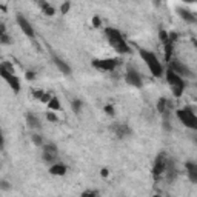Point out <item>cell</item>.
<instances>
[{
    "label": "cell",
    "instance_id": "1",
    "mask_svg": "<svg viewBox=\"0 0 197 197\" xmlns=\"http://www.w3.org/2000/svg\"><path fill=\"white\" fill-rule=\"evenodd\" d=\"M105 35H106V39H108L110 45L119 52V54H129V52H131L129 45L126 43V40H125V37L122 35V32L119 29L106 28L105 29Z\"/></svg>",
    "mask_w": 197,
    "mask_h": 197
},
{
    "label": "cell",
    "instance_id": "2",
    "mask_svg": "<svg viewBox=\"0 0 197 197\" xmlns=\"http://www.w3.org/2000/svg\"><path fill=\"white\" fill-rule=\"evenodd\" d=\"M139 54H140L142 60L146 63L148 69L151 71V74H153L154 77H162V76H163V71H165V69H163V65H162V62L157 59V56L154 54V52L140 48V49H139Z\"/></svg>",
    "mask_w": 197,
    "mask_h": 197
},
{
    "label": "cell",
    "instance_id": "3",
    "mask_svg": "<svg viewBox=\"0 0 197 197\" xmlns=\"http://www.w3.org/2000/svg\"><path fill=\"white\" fill-rule=\"evenodd\" d=\"M163 74H165V79H166L168 85L171 86L173 96H174V97H182V94L185 93V88H186L185 79L180 77L179 74H176L174 71H171L169 68H168L166 71H163Z\"/></svg>",
    "mask_w": 197,
    "mask_h": 197
},
{
    "label": "cell",
    "instance_id": "4",
    "mask_svg": "<svg viewBox=\"0 0 197 197\" xmlns=\"http://www.w3.org/2000/svg\"><path fill=\"white\" fill-rule=\"evenodd\" d=\"M176 115H177V119L180 120V123L185 125L186 128H190L193 131L197 129V115H196L193 108H190V106L180 108V110L176 111Z\"/></svg>",
    "mask_w": 197,
    "mask_h": 197
},
{
    "label": "cell",
    "instance_id": "5",
    "mask_svg": "<svg viewBox=\"0 0 197 197\" xmlns=\"http://www.w3.org/2000/svg\"><path fill=\"white\" fill-rule=\"evenodd\" d=\"M0 76H2V79L6 80V83L11 86L14 93H20V80L14 74L12 69H8L3 63H0Z\"/></svg>",
    "mask_w": 197,
    "mask_h": 197
},
{
    "label": "cell",
    "instance_id": "6",
    "mask_svg": "<svg viewBox=\"0 0 197 197\" xmlns=\"http://www.w3.org/2000/svg\"><path fill=\"white\" fill-rule=\"evenodd\" d=\"M171 71H174L176 74H179L180 77H185V79H193L194 77V73L191 71V68L185 65L183 62L177 60V59H169V66H168Z\"/></svg>",
    "mask_w": 197,
    "mask_h": 197
},
{
    "label": "cell",
    "instance_id": "7",
    "mask_svg": "<svg viewBox=\"0 0 197 197\" xmlns=\"http://www.w3.org/2000/svg\"><path fill=\"white\" fill-rule=\"evenodd\" d=\"M119 65H120L119 59H96V60H93V66L94 68L106 71V73H112Z\"/></svg>",
    "mask_w": 197,
    "mask_h": 197
},
{
    "label": "cell",
    "instance_id": "8",
    "mask_svg": "<svg viewBox=\"0 0 197 197\" xmlns=\"http://www.w3.org/2000/svg\"><path fill=\"white\" fill-rule=\"evenodd\" d=\"M125 82H126L128 85H131V86H134V88H142V85H143L142 76L134 66H128L126 68V73H125Z\"/></svg>",
    "mask_w": 197,
    "mask_h": 197
},
{
    "label": "cell",
    "instance_id": "9",
    "mask_svg": "<svg viewBox=\"0 0 197 197\" xmlns=\"http://www.w3.org/2000/svg\"><path fill=\"white\" fill-rule=\"evenodd\" d=\"M15 19H17V25H19V28L22 29V32L26 35V37H29L32 40L34 35H35V32H34V28H32V25L29 23V20L26 19L23 14H17Z\"/></svg>",
    "mask_w": 197,
    "mask_h": 197
},
{
    "label": "cell",
    "instance_id": "10",
    "mask_svg": "<svg viewBox=\"0 0 197 197\" xmlns=\"http://www.w3.org/2000/svg\"><path fill=\"white\" fill-rule=\"evenodd\" d=\"M165 166H166L165 154H159L156 162H154V168H153V174H154L156 179H159V176H162L165 173Z\"/></svg>",
    "mask_w": 197,
    "mask_h": 197
},
{
    "label": "cell",
    "instance_id": "11",
    "mask_svg": "<svg viewBox=\"0 0 197 197\" xmlns=\"http://www.w3.org/2000/svg\"><path fill=\"white\" fill-rule=\"evenodd\" d=\"M52 62H54V65L57 66V69L60 71L62 74H65V76H69V74H71V66H69L62 57L52 54Z\"/></svg>",
    "mask_w": 197,
    "mask_h": 197
},
{
    "label": "cell",
    "instance_id": "12",
    "mask_svg": "<svg viewBox=\"0 0 197 197\" xmlns=\"http://www.w3.org/2000/svg\"><path fill=\"white\" fill-rule=\"evenodd\" d=\"M26 123H28V126L31 129H37V131L42 129V122H40V119L35 114H32V112H26Z\"/></svg>",
    "mask_w": 197,
    "mask_h": 197
},
{
    "label": "cell",
    "instance_id": "13",
    "mask_svg": "<svg viewBox=\"0 0 197 197\" xmlns=\"http://www.w3.org/2000/svg\"><path fill=\"white\" fill-rule=\"evenodd\" d=\"M177 14L180 15L186 23H196V15L190 10H186V8H177Z\"/></svg>",
    "mask_w": 197,
    "mask_h": 197
},
{
    "label": "cell",
    "instance_id": "14",
    "mask_svg": "<svg viewBox=\"0 0 197 197\" xmlns=\"http://www.w3.org/2000/svg\"><path fill=\"white\" fill-rule=\"evenodd\" d=\"M49 173L52 176H65L66 174V166L63 163H60V162H54L49 166Z\"/></svg>",
    "mask_w": 197,
    "mask_h": 197
},
{
    "label": "cell",
    "instance_id": "15",
    "mask_svg": "<svg viewBox=\"0 0 197 197\" xmlns=\"http://www.w3.org/2000/svg\"><path fill=\"white\" fill-rule=\"evenodd\" d=\"M186 174L190 177V180L193 183H197V163L194 162H186Z\"/></svg>",
    "mask_w": 197,
    "mask_h": 197
},
{
    "label": "cell",
    "instance_id": "16",
    "mask_svg": "<svg viewBox=\"0 0 197 197\" xmlns=\"http://www.w3.org/2000/svg\"><path fill=\"white\" fill-rule=\"evenodd\" d=\"M112 131L115 132V136H119V137H125V136H128V134H131V129L126 126V125H114L112 126Z\"/></svg>",
    "mask_w": 197,
    "mask_h": 197
},
{
    "label": "cell",
    "instance_id": "17",
    "mask_svg": "<svg viewBox=\"0 0 197 197\" xmlns=\"http://www.w3.org/2000/svg\"><path fill=\"white\" fill-rule=\"evenodd\" d=\"M43 160L46 163H54L57 160V153H52V151H43Z\"/></svg>",
    "mask_w": 197,
    "mask_h": 197
},
{
    "label": "cell",
    "instance_id": "18",
    "mask_svg": "<svg viewBox=\"0 0 197 197\" xmlns=\"http://www.w3.org/2000/svg\"><path fill=\"white\" fill-rule=\"evenodd\" d=\"M157 111L160 114H166V111H168V100L165 97H160V100L157 102Z\"/></svg>",
    "mask_w": 197,
    "mask_h": 197
},
{
    "label": "cell",
    "instance_id": "19",
    "mask_svg": "<svg viewBox=\"0 0 197 197\" xmlns=\"http://www.w3.org/2000/svg\"><path fill=\"white\" fill-rule=\"evenodd\" d=\"M48 110L49 111H59L60 110V103H59V98L56 97H51L48 100Z\"/></svg>",
    "mask_w": 197,
    "mask_h": 197
},
{
    "label": "cell",
    "instance_id": "20",
    "mask_svg": "<svg viewBox=\"0 0 197 197\" xmlns=\"http://www.w3.org/2000/svg\"><path fill=\"white\" fill-rule=\"evenodd\" d=\"M82 106H83V103H82V100H79V98H74V100L71 102V108H73V111L77 115L82 112Z\"/></svg>",
    "mask_w": 197,
    "mask_h": 197
},
{
    "label": "cell",
    "instance_id": "21",
    "mask_svg": "<svg viewBox=\"0 0 197 197\" xmlns=\"http://www.w3.org/2000/svg\"><path fill=\"white\" fill-rule=\"evenodd\" d=\"M171 56H173V43L171 42H166L165 43V59H166V62H169Z\"/></svg>",
    "mask_w": 197,
    "mask_h": 197
},
{
    "label": "cell",
    "instance_id": "22",
    "mask_svg": "<svg viewBox=\"0 0 197 197\" xmlns=\"http://www.w3.org/2000/svg\"><path fill=\"white\" fill-rule=\"evenodd\" d=\"M31 140H32V143H34V145L35 146H43V137L40 136V134H32V136H31Z\"/></svg>",
    "mask_w": 197,
    "mask_h": 197
},
{
    "label": "cell",
    "instance_id": "23",
    "mask_svg": "<svg viewBox=\"0 0 197 197\" xmlns=\"http://www.w3.org/2000/svg\"><path fill=\"white\" fill-rule=\"evenodd\" d=\"M42 11H43V14H45V15H49V17H52V15L56 14V10H54V8H52V6H51L49 3H48L46 6H45Z\"/></svg>",
    "mask_w": 197,
    "mask_h": 197
},
{
    "label": "cell",
    "instance_id": "24",
    "mask_svg": "<svg viewBox=\"0 0 197 197\" xmlns=\"http://www.w3.org/2000/svg\"><path fill=\"white\" fill-rule=\"evenodd\" d=\"M8 43H11L10 35L6 32H0V45H8Z\"/></svg>",
    "mask_w": 197,
    "mask_h": 197
},
{
    "label": "cell",
    "instance_id": "25",
    "mask_svg": "<svg viewBox=\"0 0 197 197\" xmlns=\"http://www.w3.org/2000/svg\"><path fill=\"white\" fill-rule=\"evenodd\" d=\"M43 151H52V153H57L56 143H45V145H43Z\"/></svg>",
    "mask_w": 197,
    "mask_h": 197
},
{
    "label": "cell",
    "instance_id": "26",
    "mask_svg": "<svg viewBox=\"0 0 197 197\" xmlns=\"http://www.w3.org/2000/svg\"><path fill=\"white\" fill-rule=\"evenodd\" d=\"M10 190H11L10 182H6V180H0V191H10Z\"/></svg>",
    "mask_w": 197,
    "mask_h": 197
},
{
    "label": "cell",
    "instance_id": "27",
    "mask_svg": "<svg viewBox=\"0 0 197 197\" xmlns=\"http://www.w3.org/2000/svg\"><path fill=\"white\" fill-rule=\"evenodd\" d=\"M69 8H71V3H69V2L62 3V6H60V12H62V14H66V12L69 11Z\"/></svg>",
    "mask_w": 197,
    "mask_h": 197
},
{
    "label": "cell",
    "instance_id": "28",
    "mask_svg": "<svg viewBox=\"0 0 197 197\" xmlns=\"http://www.w3.org/2000/svg\"><path fill=\"white\" fill-rule=\"evenodd\" d=\"M159 37H160V42H162V43H166L168 42V32L162 29V31L159 32Z\"/></svg>",
    "mask_w": 197,
    "mask_h": 197
},
{
    "label": "cell",
    "instance_id": "29",
    "mask_svg": "<svg viewBox=\"0 0 197 197\" xmlns=\"http://www.w3.org/2000/svg\"><path fill=\"white\" fill-rule=\"evenodd\" d=\"M105 114H108V115H114V106L112 105H106L105 108H103Z\"/></svg>",
    "mask_w": 197,
    "mask_h": 197
},
{
    "label": "cell",
    "instance_id": "30",
    "mask_svg": "<svg viewBox=\"0 0 197 197\" xmlns=\"http://www.w3.org/2000/svg\"><path fill=\"white\" fill-rule=\"evenodd\" d=\"M46 119L49 120V122H57L59 119H57V115L54 114V111H49L48 114H46Z\"/></svg>",
    "mask_w": 197,
    "mask_h": 197
},
{
    "label": "cell",
    "instance_id": "31",
    "mask_svg": "<svg viewBox=\"0 0 197 197\" xmlns=\"http://www.w3.org/2000/svg\"><path fill=\"white\" fill-rule=\"evenodd\" d=\"M93 25L96 26V28H98V26L102 25V20H100V17H98V15H94L93 17Z\"/></svg>",
    "mask_w": 197,
    "mask_h": 197
},
{
    "label": "cell",
    "instance_id": "32",
    "mask_svg": "<svg viewBox=\"0 0 197 197\" xmlns=\"http://www.w3.org/2000/svg\"><path fill=\"white\" fill-rule=\"evenodd\" d=\"M35 3H37V5L42 8V10H43V8L48 5V2H46V0H35Z\"/></svg>",
    "mask_w": 197,
    "mask_h": 197
},
{
    "label": "cell",
    "instance_id": "33",
    "mask_svg": "<svg viewBox=\"0 0 197 197\" xmlns=\"http://www.w3.org/2000/svg\"><path fill=\"white\" fill-rule=\"evenodd\" d=\"M82 196H85V197H89V196H98V193H97V191H85V193H82Z\"/></svg>",
    "mask_w": 197,
    "mask_h": 197
},
{
    "label": "cell",
    "instance_id": "34",
    "mask_svg": "<svg viewBox=\"0 0 197 197\" xmlns=\"http://www.w3.org/2000/svg\"><path fill=\"white\" fill-rule=\"evenodd\" d=\"M5 146V137H3V132H2V129H0V149H2Z\"/></svg>",
    "mask_w": 197,
    "mask_h": 197
},
{
    "label": "cell",
    "instance_id": "35",
    "mask_svg": "<svg viewBox=\"0 0 197 197\" xmlns=\"http://www.w3.org/2000/svg\"><path fill=\"white\" fill-rule=\"evenodd\" d=\"M32 94H34V97H35V98H40V100H42V97H43V94H45V93H43V91H34Z\"/></svg>",
    "mask_w": 197,
    "mask_h": 197
},
{
    "label": "cell",
    "instance_id": "36",
    "mask_svg": "<svg viewBox=\"0 0 197 197\" xmlns=\"http://www.w3.org/2000/svg\"><path fill=\"white\" fill-rule=\"evenodd\" d=\"M26 79H28V80H34L35 79V74L32 73V71H28V73H26Z\"/></svg>",
    "mask_w": 197,
    "mask_h": 197
},
{
    "label": "cell",
    "instance_id": "37",
    "mask_svg": "<svg viewBox=\"0 0 197 197\" xmlns=\"http://www.w3.org/2000/svg\"><path fill=\"white\" fill-rule=\"evenodd\" d=\"M108 174H110V171H108L106 168H102V169H100V176H102V177H108Z\"/></svg>",
    "mask_w": 197,
    "mask_h": 197
},
{
    "label": "cell",
    "instance_id": "38",
    "mask_svg": "<svg viewBox=\"0 0 197 197\" xmlns=\"http://www.w3.org/2000/svg\"><path fill=\"white\" fill-rule=\"evenodd\" d=\"M163 128L166 129V131H171V125H169V122L165 119V122H163Z\"/></svg>",
    "mask_w": 197,
    "mask_h": 197
},
{
    "label": "cell",
    "instance_id": "39",
    "mask_svg": "<svg viewBox=\"0 0 197 197\" xmlns=\"http://www.w3.org/2000/svg\"><path fill=\"white\" fill-rule=\"evenodd\" d=\"M0 32H6V28H5L3 23H0Z\"/></svg>",
    "mask_w": 197,
    "mask_h": 197
},
{
    "label": "cell",
    "instance_id": "40",
    "mask_svg": "<svg viewBox=\"0 0 197 197\" xmlns=\"http://www.w3.org/2000/svg\"><path fill=\"white\" fill-rule=\"evenodd\" d=\"M182 2H185V3H194L196 0H182Z\"/></svg>",
    "mask_w": 197,
    "mask_h": 197
}]
</instances>
